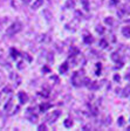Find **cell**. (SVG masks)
<instances>
[{
  "label": "cell",
  "mask_w": 130,
  "mask_h": 131,
  "mask_svg": "<svg viewBox=\"0 0 130 131\" xmlns=\"http://www.w3.org/2000/svg\"><path fill=\"white\" fill-rule=\"evenodd\" d=\"M21 29H22V25L16 21V22H13V24L6 29V34L9 36H13V35H15V34H18Z\"/></svg>",
  "instance_id": "6da1fadb"
},
{
  "label": "cell",
  "mask_w": 130,
  "mask_h": 131,
  "mask_svg": "<svg viewBox=\"0 0 130 131\" xmlns=\"http://www.w3.org/2000/svg\"><path fill=\"white\" fill-rule=\"evenodd\" d=\"M72 83H73L75 87H80V85L83 83V71L74 73L73 77H72Z\"/></svg>",
  "instance_id": "7a4b0ae2"
},
{
  "label": "cell",
  "mask_w": 130,
  "mask_h": 131,
  "mask_svg": "<svg viewBox=\"0 0 130 131\" xmlns=\"http://www.w3.org/2000/svg\"><path fill=\"white\" fill-rule=\"evenodd\" d=\"M60 114H61V112H60L59 110H55V111L51 112V114H49L48 116H47V117H46L47 123H54V122H56V119H57V118H59Z\"/></svg>",
  "instance_id": "3957f363"
},
{
  "label": "cell",
  "mask_w": 130,
  "mask_h": 131,
  "mask_svg": "<svg viewBox=\"0 0 130 131\" xmlns=\"http://www.w3.org/2000/svg\"><path fill=\"white\" fill-rule=\"evenodd\" d=\"M117 14H118V16H121V18H125V16H128L130 14V7L123 6L122 8H119L118 11H117Z\"/></svg>",
  "instance_id": "277c9868"
},
{
  "label": "cell",
  "mask_w": 130,
  "mask_h": 131,
  "mask_svg": "<svg viewBox=\"0 0 130 131\" xmlns=\"http://www.w3.org/2000/svg\"><path fill=\"white\" fill-rule=\"evenodd\" d=\"M19 101H20V103L21 104H25L26 102L28 101V96L21 91V93H19Z\"/></svg>",
  "instance_id": "5b68a950"
},
{
  "label": "cell",
  "mask_w": 130,
  "mask_h": 131,
  "mask_svg": "<svg viewBox=\"0 0 130 131\" xmlns=\"http://www.w3.org/2000/svg\"><path fill=\"white\" fill-rule=\"evenodd\" d=\"M27 118H28V121H29L31 123H36V121H38V116H36L35 114H32V115H31V111H29V110H28Z\"/></svg>",
  "instance_id": "8992f818"
},
{
  "label": "cell",
  "mask_w": 130,
  "mask_h": 131,
  "mask_svg": "<svg viewBox=\"0 0 130 131\" xmlns=\"http://www.w3.org/2000/svg\"><path fill=\"white\" fill-rule=\"evenodd\" d=\"M43 3H45V0H35V1H34V4L32 5V8H33V9H36V8L41 7V6L43 5Z\"/></svg>",
  "instance_id": "52a82bcc"
},
{
  "label": "cell",
  "mask_w": 130,
  "mask_h": 131,
  "mask_svg": "<svg viewBox=\"0 0 130 131\" xmlns=\"http://www.w3.org/2000/svg\"><path fill=\"white\" fill-rule=\"evenodd\" d=\"M122 96L123 97H130V85L125 87L124 89L122 90Z\"/></svg>",
  "instance_id": "ba28073f"
},
{
  "label": "cell",
  "mask_w": 130,
  "mask_h": 131,
  "mask_svg": "<svg viewBox=\"0 0 130 131\" xmlns=\"http://www.w3.org/2000/svg\"><path fill=\"white\" fill-rule=\"evenodd\" d=\"M49 108H52V104H49V103H43V104H41V105H40V111H41V112L47 111Z\"/></svg>",
  "instance_id": "9c48e42d"
},
{
  "label": "cell",
  "mask_w": 130,
  "mask_h": 131,
  "mask_svg": "<svg viewBox=\"0 0 130 131\" xmlns=\"http://www.w3.org/2000/svg\"><path fill=\"white\" fill-rule=\"evenodd\" d=\"M122 34L125 36V38H130V27H123L122 28Z\"/></svg>",
  "instance_id": "30bf717a"
},
{
  "label": "cell",
  "mask_w": 130,
  "mask_h": 131,
  "mask_svg": "<svg viewBox=\"0 0 130 131\" xmlns=\"http://www.w3.org/2000/svg\"><path fill=\"white\" fill-rule=\"evenodd\" d=\"M111 59H113V60L117 63L119 60H121V55H119L118 52H115V53H113V55H111Z\"/></svg>",
  "instance_id": "8fae6325"
},
{
  "label": "cell",
  "mask_w": 130,
  "mask_h": 131,
  "mask_svg": "<svg viewBox=\"0 0 130 131\" xmlns=\"http://www.w3.org/2000/svg\"><path fill=\"white\" fill-rule=\"evenodd\" d=\"M12 106H13V100L11 98V100L7 102V104L5 105V110H6V111H11V108H12Z\"/></svg>",
  "instance_id": "7c38bea8"
},
{
  "label": "cell",
  "mask_w": 130,
  "mask_h": 131,
  "mask_svg": "<svg viewBox=\"0 0 130 131\" xmlns=\"http://www.w3.org/2000/svg\"><path fill=\"white\" fill-rule=\"evenodd\" d=\"M67 69H68V64H67V63H63V64L60 67V73H61V74L66 73V71H67Z\"/></svg>",
  "instance_id": "4fadbf2b"
},
{
  "label": "cell",
  "mask_w": 130,
  "mask_h": 131,
  "mask_svg": "<svg viewBox=\"0 0 130 131\" xmlns=\"http://www.w3.org/2000/svg\"><path fill=\"white\" fill-rule=\"evenodd\" d=\"M72 125H73V121L72 119H66L65 121V126L66 128H72Z\"/></svg>",
  "instance_id": "5bb4252c"
},
{
  "label": "cell",
  "mask_w": 130,
  "mask_h": 131,
  "mask_svg": "<svg viewBox=\"0 0 130 131\" xmlns=\"http://www.w3.org/2000/svg\"><path fill=\"white\" fill-rule=\"evenodd\" d=\"M84 42H86V43H92V42H93V38H92V36H89V35H87L86 38H84Z\"/></svg>",
  "instance_id": "9a60e30c"
},
{
  "label": "cell",
  "mask_w": 130,
  "mask_h": 131,
  "mask_svg": "<svg viewBox=\"0 0 130 131\" xmlns=\"http://www.w3.org/2000/svg\"><path fill=\"white\" fill-rule=\"evenodd\" d=\"M100 46L102 47V48H106V47L108 46V43H107L106 40H101V41H100Z\"/></svg>",
  "instance_id": "2e32d148"
},
{
  "label": "cell",
  "mask_w": 130,
  "mask_h": 131,
  "mask_svg": "<svg viewBox=\"0 0 130 131\" xmlns=\"http://www.w3.org/2000/svg\"><path fill=\"white\" fill-rule=\"evenodd\" d=\"M11 53H12V57H13V59H16V57H18V54H19V53L16 52V50H14V49H12V50H11Z\"/></svg>",
  "instance_id": "e0dca14e"
},
{
  "label": "cell",
  "mask_w": 130,
  "mask_h": 131,
  "mask_svg": "<svg viewBox=\"0 0 130 131\" xmlns=\"http://www.w3.org/2000/svg\"><path fill=\"white\" fill-rule=\"evenodd\" d=\"M96 32H97V33H101V34H102V33L104 32V28H103L102 26H97V27H96Z\"/></svg>",
  "instance_id": "ac0fdd59"
},
{
  "label": "cell",
  "mask_w": 130,
  "mask_h": 131,
  "mask_svg": "<svg viewBox=\"0 0 130 131\" xmlns=\"http://www.w3.org/2000/svg\"><path fill=\"white\" fill-rule=\"evenodd\" d=\"M81 1H82V4H83V6H84V9L88 11V9H89V8H88V1H87V0H81Z\"/></svg>",
  "instance_id": "d6986e66"
},
{
  "label": "cell",
  "mask_w": 130,
  "mask_h": 131,
  "mask_svg": "<svg viewBox=\"0 0 130 131\" xmlns=\"http://www.w3.org/2000/svg\"><path fill=\"white\" fill-rule=\"evenodd\" d=\"M106 24H108V25H114V20H113V18H109V19H106Z\"/></svg>",
  "instance_id": "ffe728a7"
},
{
  "label": "cell",
  "mask_w": 130,
  "mask_h": 131,
  "mask_svg": "<svg viewBox=\"0 0 130 131\" xmlns=\"http://www.w3.org/2000/svg\"><path fill=\"white\" fill-rule=\"evenodd\" d=\"M125 80H127V81H129V82H130V68L128 69L127 74H125Z\"/></svg>",
  "instance_id": "44dd1931"
},
{
  "label": "cell",
  "mask_w": 130,
  "mask_h": 131,
  "mask_svg": "<svg viewBox=\"0 0 130 131\" xmlns=\"http://www.w3.org/2000/svg\"><path fill=\"white\" fill-rule=\"evenodd\" d=\"M117 123H118L119 126H122L123 124H124V122H123V117H119V118H118V122H117Z\"/></svg>",
  "instance_id": "7402d4cb"
},
{
  "label": "cell",
  "mask_w": 130,
  "mask_h": 131,
  "mask_svg": "<svg viewBox=\"0 0 130 131\" xmlns=\"http://www.w3.org/2000/svg\"><path fill=\"white\" fill-rule=\"evenodd\" d=\"M39 130H46V125H45V124L40 125V126H39Z\"/></svg>",
  "instance_id": "603a6c76"
},
{
  "label": "cell",
  "mask_w": 130,
  "mask_h": 131,
  "mask_svg": "<svg viewBox=\"0 0 130 131\" xmlns=\"http://www.w3.org/2000/svg\"><path fill=\"white\" fill-rule=\"evenodd\" d=\"M110 3L114 5V4H117V3H118V0H110Z\"/></svg>",
  "instance_id": "cb8c5ba5"
},
{
  "label": "cell",
  "mask_w": 130,
  "mask_h": 131,
  "mask_svg": "<svg viewBox=\"0 0 130 131\" xmlns=\"http://www.w3.org/2000/svg\"><path fill=\"white\" fill-rule=\"evenodd\" d=\"M116 81H119V76H117V75H115V77H114Z\"/></svg>",
  "instance_id": "d4e9b609"
},
{
  "label": "cell",
  "mask_w": 130,
  "mask_h": 131,
  "mask_svg": "<svg viewBox=\"0 0 130 131\" xmlns=\"http://www.w3.org/2000/svg\"><path fill=\"white\" fill-rule=\"evenodd\" d=\"M29 1H31V0H26V3H29Z\"/></svg>",
  "instance_id": "484cf974"
}]
</instances>
